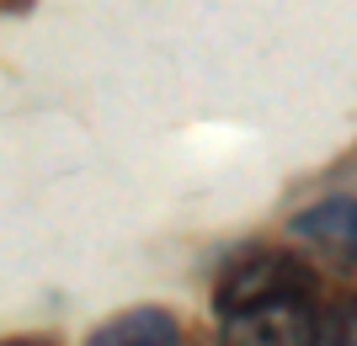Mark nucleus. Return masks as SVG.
<instances>
[{
  "label": "nucleus",
  "instance_id": "3",
  "mask_svg": "<svg viewBox=\"0 0 357 346\" xmlns=\"http://www.w3.org/2000/svg\"><path fill=\"white\" fill-rule=\"evenodd\" d=\"M288 229H294L298 240H310V245H320V251H331L336 261L357 267V197H326V203H314V208L294 213V219H288Z\"/></svg>",
  "mask_w": 357,
  "mask_h": 346
},
{
  "label": "nucleus",
  "instance_id": "5",
  "mask_svg": "<svg viewBox=\"0 0 357 346\" xmlns=\"http://www.w3.org/2000/svg\"><path fill=\"white\" fill-rule=\"evenodd\" d=\"M314 346H357V293L342 299L331 315H320V325H314Z\"/></svg>",
  "mask_w": 357,
  "mask_h": 346
},
{
  "label": "nucleus",
  "instance_id": "6",
  "mask_svg": "<svg viewBox=\"0 0 357 346\" xmlns=\"http://www.w3.org/2000/svg\"><path fill=\"white\" fill-rule=\"evenodd\" d=\"M0 346H59V341H43V336H16V341H0Z\"/></svg>",
  "mask_w": 357,
  "mask_h": 346
},
{
  "label": "nucleus",
  "instance_id": "1",
  "mask_svg": "<svg viewBox=\"0 0 357 346\" xmlns=\"http://www.w3.org/2000/svg\"><path fill=\"white\" fill-rule=\"evenodd\" d=\"M314 293H320L314 267H304V261L288 256V251H251V256H240L235 267L219 277L213 309H219V315H235V309H251V304L314 299Z\"/></svg>",
  "mask_w": 357,
  "mask_h": 346
},
{
  "label": "nucleus",
  "instance_id": "2",
  "mask_svg": "<svg viewBox=\"0 0 357 346\" xmlns=\"http://www.w3.org/2000/svg\"><path fill=\"white\" fill-rule=\"evenodd\" d=\"M314 299H272L219 315V346H314Z\"/></svg>",
  "mask_w": 357,
  "mask_h": 346
},
{
  "label": "nucleus",
  "instance_id": "4",
  "mask_svg": "<svg viewBox=\"0 0 357 346\" xmlns=\"http://www.w3.org/2000/svg\"><path fill=\"white\" fill-rule=\"evenodd\" d=\"M86 346H181V325L176 315H165L155 304H139V309H123L107 325H96Z\"/></svg>",
  "mask_w": 357,
  "mask_h": 346
}]
</instances>
